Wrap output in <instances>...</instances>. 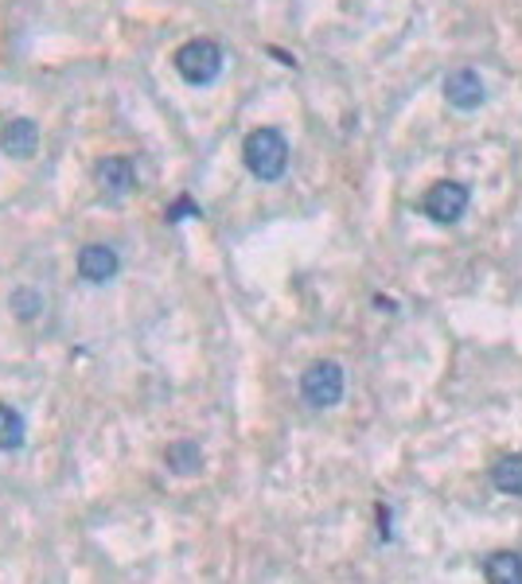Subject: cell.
Returning a JSON list of instances; mask_svg holds the SVG:
<instances>
[{
  "instance_id": "obj_1",
  "label": "cell",
  "mask_w": 522,
  "mask_h": 584,
  "mask_svg": "<svg viewBox=\"0 0 522 584\" xmlns=\"http://www.w3.org/2000/svg\"><path fill=\"white\" fill-rule=\"evenodd\" d=\"M242 160L262 183H274L289 168V140L277 129H254L242 145Z\"/></svg>"
},
{
  "instance_id": "obj_2",
  "label": "cell",
  "mask_w": 522,
  "mask_h": 584,
  "mask_svg": "<svg viewBox=\"0 0 522 584\" xmlns=\"http://www.w3.org/2000/svg\"><path fill=\"white\" fill-rule=\"evenodd\" d=\"M175 71H180L183 83L191 86H211L219 75H223V47H219L215 40H188L180 51H175Z\"/></svg>"
},
{
  "instance_id": "obj_3",
  "label": "cell",
  "mask_w": 522,
  "mask_h": 584,
  "mask_svg": "<svg viewBox=\"0 0 522 584\" xmlns=\"http://www.w3.org/2000/svg\"><path fill=\"white\" fill-rule=\"evenodd\" d=\"M300 397H305L312 410H332L343 397V367L332 359L312 362L305 374H300Z\"/></svg>"
},
{
  "instance_id": "obj_4",
  "label": "cell",
  "mask_w": 522,
  "mask_h": 584,
  "mask_svg": "<svg viewBox=\"0 0 522 584\" xmlns=\"http://www.w3.org/2000/svg\"><path fill=\"white\" fill-rule=\"evenodd\" d=\"M468 188L460 180H440V183H433L429 191H425V214H429L433 223H440V226H452V223H460L465 219V211H468Z\"/></svg>"
},
{
  "instance_id": "obj_5",
  "label": "cell",
  "mask_w": 522,
  "mask_h": 584,
  "mask_svg": "<svg viewBox=\"0 0 522 584\" xmlns=\"http://www.w3.org/2000/svg\"><path fill=\"white\" fill-rule=\"evenodd\" d=\"M483 98H488V91H483V78L480 71H472V66H456L452 75L445 78V102L452 109H480Z\"/></svg>"
},
{
  "instance_id": "obj_6",
  "label": "cell",
  "mask_w": 522,
  "mask_h": 584,
  "mask_svg": "<svg viewBox=\"0 0 522 584\" xmlns=\"http://www.w3.org/2000/svg\"><path fill=\"white\" fill-rule=\"evenodd\" d=\"M35 149H40V125L32 117H12V121L0 125V152L4 157L28 160L35 157Z\"/></svg>"
},
{
  "instance_id": "obj_7",
  "label": "cell",
  "mask_w": 522,
  "mask_h": 584,
  "mask_svg": "<svg viewBox=\"0 0 522 584\" xmlns=\"http://www.w3.org/2000/svg\"><path fill=\"white\" fill-rule=\"evenodd\" d=\"M117 269H121L117 249L102 246V242H90V246L78 249V277L90 280V285H106V280H114Z\"/></svg>"
},
{
  "instance_id": "obj_8",
  "label": "cell",
  "mask_w": 522,
  "mask_h": 584,
  "mask_svg": "<svg viewBox=\"0 0 522 584\" xmlns=\"http://www.w3.org/2000/svg\"><path fill=\"white\" fill-rule=\"evenodd\" d=\"M94 176H98V188H102V195L106 199H125L137 183L134 164H129L125 157H106Z\"/></svg>"
},
{
  "instance_id": "obj_9",
  "label": "cell",
  "mask_w": 522,
  "mask_h": 584,
  "mask_svg": "<svg viewBox=\"0 0 522 584\" xmlns=\"http://www.w3.org/2000/svg\"><path fill=\"white\" fill-rule=\"evenodd\" d=\"M483 576H488L491 584H522V553L496 550L483 561Z\"/></svg>"
},
{
  "instance_id": "obj_10",
  "label": "cell",
  "mask_w": 522,
  "mask_h": 584,
  "mask_svg": "<svg viewBox=\"0 0 522 584\" xmlns=\"http://www.w3.org/2000/svg\"><path fill=\"white\" fill-rule=\"evenodd\" d=\"M164 464L175 471V476H195L203 468V448L195 440H172L164 453Z\"/></svg>"
},
{
  "instance_id": "obj_11",
  "label": "cell",
  "mask_w": 522,
  "mask_h": 584,
  "mask_svg": "<svg viewBox=\"0 0 522 584\" xmlns=\"http://www.w3.org/2000/svg\"><path fill=\"white\" fill-rule=\"evenodd\" d=\"M491 484L503 495H522V453H507L491 464Z\"/></svg>"
},
{
  "instance_id": "obj_12",
  "label": "cell",
  "mask_w": 522,
  "mask_h": 584,
  "mask_svg": "<svg viewBox=\"0 0 522 584\" xmlns=\"http://www.w3.org/2000/svg\"><path fill=\"white\" fill-rule=\"evenodd\" d=\"M24 436H28V425H24V417H20V410L0 402V453L20 448L24 445Z\"/></svg>"
},
{
  "instance_id": "obj_13",
  "label": "cell",
  "mask_w": 522,
  "mask_h": 584,
  "mask_svg": "<svg viewBox=\"0 0 522 584\" xmlns=\"http://www.w3.org/2000/svg\"><path fill=\"white\" fill-rule=\"evenodd\" d=\"M9 305H12V312H17L20 320H35V316L43 312V297H40V293H32V288H17Z\"/></svg>"
},
{
  "instance_id": "obj_14",
  "label": "cell",
  "mask_w": 522,
  "mask_h": 584,
  "mask_svg": "<svg viewBox=\"0 0 522 584\" xmlns=\"http://www.w3.org/2000/svg\"><path fill=\"white\" fill-rule=\"evenodd\" d=\"M180 214H200V206H191V199H180V203L168 211V219H172V223H180Z\"/></svg>"
}]
</instances>
